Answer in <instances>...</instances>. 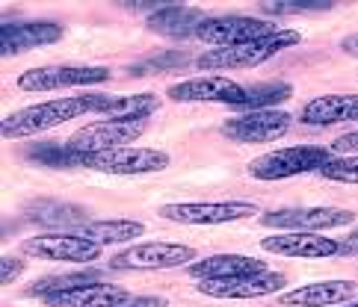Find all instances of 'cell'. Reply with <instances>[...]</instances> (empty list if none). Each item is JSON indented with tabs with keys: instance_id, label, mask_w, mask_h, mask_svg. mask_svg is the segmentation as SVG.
<instances>
[{
	"instance_id": "6da1fadb",
	"label": "cell",
	"mask_w": 358,
	"mask_h": 307,
	"mask_svg": "<svg viewBox=\"0 0 358 307\" xmlns=\"http://www.w3.org/2000/svg\"><path fill=\"white\" fill-rule=\"evenodd\" d=\"M110 95H71V98H57L45 100V104L24 107L18 112H12L0 124V136L3 139H24L45 133L50 127H59L71 119H80L86 112H101V107L107 104Z\"/></svg>"
},
{
	"instance_id": "7a4b0ae2",
	"label": "cell",
	"mask_w": 358,
	"mask_h": 307,
	"mask_svg": "<svg viewBox=\"0 0 358 307\" xmlns=\"http://www.w3.org/2000/svg\"><path fill=\"white\" fill-rule=\"evenodd\" d=\"M302 36L296 30H278L273 36L261 38L252 45H237V47H210L208 54L196 59V68L201 71H234V68H255L261 62L273 59L278 50L299 45Z\"/></svg>"
},
{
	"instance_id": "3957f363",
	"label": "cell",
	"mask_w": 358,
	"mask_h": 307,
	"mask_svg": "<svg viewBox=\"0 0 358 307\" xmlns=\"http://www.w3.org/2000/svg\"><path fill=\"white\" fill-rule=\"evenodd\" d=\"M331 160V151L323 145H290L270 151L264 157H255L249 163V177L255 181H285V177H296L305 172H320Z\"/></svg>"
},
{
	"instance_id": "277c9868",
	"label": "cell",
	"mask_w": 358,
	"mask_h": 307,
	"mask_svg": "<svg viewBox=\"0 0 358 307\" xmlns=\"http://www.w3.org/2000/svg\"><path fill=\"white\" fill-rule=\"evenodd\" d=\"M113 77L104 66H42L18 74L21 92H57V89H74V86H98Z\"/></svg>"
},
{
	"instance_id": "5b68a950",
	"label": "cell",
	"mask_w": 358,
	"mask_h": 307,
	"mask_svg": "<svg viewBox=\"0 0 358 307\" xmlns=\"http://www.w3.org/2000/svg\"><path fill=\"white\" fill-rule=\"evenodd\" d=\"M160 219L175 225H225L258 216L261 210L246 201H193V204H163Z\"/></svg>"
},
{
	"instance_id": "8992f818",
	"label": "cell",
	"mask_w": 358,
	"mask_h": 307,
	"mask_svg": "<svg viewBox=\"0 0 358 307\" xmlns=\"http://www.w3.org/2000/svg\"><path fill=\"white\" fill-rule=\"evenodd\" d=\"M352 222L355 213L343 207H285L261 216V225L281 227L287 234H320L331 227H347Z\"/></svg>"
},
{
	"instance_id": "52a82bcc",
	"label": "cell",
	"mask_w": 358,
	"mask_h": 307,
	"mask_svg": "<svg viewBox=\"0 0 358 307\" xmlns=\"http://www.w3.org/2000/svg\"><path fill=\"white\" fill-rule=\"evenodd\" d=\"M278 33V27L270 18H252V15H225V18H204L196 38L208 42L213 47H237L252 45L261 38Z\"/></svg>"
},
{
	"instance_id": "ba28073f",
	"label": "cell",
	"mask_w": 358,
	"mask_h": 307,
	"mask_svg": "<svg viewBox=\"0 0 358 307\" xmlns=\"http://www.w3.org/2000/svg\"><path fill=\"white\" fill-rule=\"evenodd\" d=\"M80 165L92 172H104V174H148V172H163L169 165V154L155 151V148L127 145V148L83 154Z\"/></svg>"
},
{
	"instance_id": "9c48e42d",
	"label": "cell",
	"mask_w": 358,
	"mask_h": 307,
	"mask_svg": "<svg viewBox=\"0 0 358 307\" xmlns=\"http://www.w3.org/2000/svg\"><path fill=\"white\" fill-rule=\"evenodd\" d=\"M293 127V115L281 112V110H258V112H243L234 115L222 124V136L231 142L243 145H264V142H275Z\"/></svg>"
},
{
	"instance_id": "30bf717a",
	"label": "cell",
	"mask_w": 358,
	"mask_h": 307,
	"mask_svg": "<svg viewBox=\"0 0 358 307\" xmlns=\"http://www.w3.org/2000/svg\"><path fill=\"white\" fill-rule=\"evenodd\" d=\"M98 242L86 239L80 234H42L21 242V251L36 260H54V263H92L101 257Z\"/></svg>"
},
{
	"instance_id": "8fae6325",
	"label": "cell",
	"mask_w": 358,
	"mask_h": 307,
	"mask_svg": "<svg viewBox=\"0 0 358 307\" xmlns=\"http://www.w3.org/2000/svg\"><path fill=\"white\" fill-rule=\"evenodd\" d=\"M148 121H113L101 119L74 130L69 145L80 154H98V151H113V148H127L145 133Z\"/></svg>"
},
{
	"instance_id": "7c38bea8",
	"label": "cell",
	"mask_w": 358,
	"mask_h": 307,
	"mask_svg": "<svg viewBox=\"0 0 358 307\" xmlns=\"http://www.w3.org/2000/svg\"><path fill=\"white\" fill-rule=\"evenodd\" d=\"M196 263V248L181 242H139L110 260L113 269H178Z\"/></svg>"
},
{
	"instance_id": "4fadbf2b",
	"label": "cell",
	"mask_w": 358,
	"mask_h": 307,
	"mask_svg": "<svg viewBox=\"0 0 358 307\" xmlns=\"http://www.w3.org/2000/svg\"><path fill=\"white\" fill-rule=\"evenodd\" d=\"M243 92H246V89L240 83H234L231 77L208 74V77H193V80L175 83L166 95L172 100H178V104H228V107H237Z\"/></svg>"
},
{
	"instance_id": "5bb4252c",
	"label": "cell",
	"mask_w": 358,
	"mask_h": 307,
	"mask_svg": "<svg viewBox=\"0 0 358 307\" xmlns=\"http://www.w3.org/2000/svg\"><path fill=\"white\" fill-rule=\"evenodd\" d=\"M287 278L281 272H261V275H246V278H228V280H201L196 287L201 296L208 299H234V301H246V299H264L273 292L285 290Z\"/></svg>"
},
{
	"instance_id": "9a60e30c",
	"label": "cell",
	"mask_w": 358,
	"mask_h": 307,
	"mask_svg": "<svg viewBox=\"0 0 358 307\" xmlns=\"http://www.w3.org/2000/svg\"><path fill=\"white\" fill-rule=\"evenodd\" d=\"M62 38V24L57 21H9L0 27V54L3 57H15L24 50L33 47H45L54 45Z\"/></svg>"
},
{
	"instance_id": "2e32d148",
	"label": "cell",
	"mask_w": 358,
	"mask_h": 307,
	"mask_svg": "<svg viewBox=\"0 0 358 307\" xmlns=\"http://www.w3.org/2000/svg\"><path fill=\"white\" fill-rule=\"evenodd\" d=\"M358 299L355 280H317V284H305L285 292L278 299L281 307H338Z\"/></svg>"
},
{
	"instance_id": "e0dca14e",
	"label": "cell",
	"mask_w": 358,
	"mask_h": 307,
	"mask_svg": "<svg viewBox=\"0 0 358 307\" xmlns=\"http://www.w3.org/2000/svg\"><path fill=\"white\" fill-rule=\"evenodd\" d=\"M261 248L281 257H299V260H323L341 254V242L320 234H281V237H264Z\"/></svg>"
},
{
	"instance_id": "ac0fdd59",
	"label": "cell",
	"mask_w": 358,
	"mask_h": 307,
	"mask_svg": "<svg viewBox=\"0 0 358 307\" xmlns=\"http://www.w3.org/2000/svg\"><path fill=\"white\" fill-rule=\"evenodd\" d=\"M187 272L196 280H228V278H246L270 272L266 260L249 257V254H210L204 260H196L187 266Z\"/></svg>"
},
{
	"instance_id": "d6986e66",
	"label": "cell",
	"mask_w": 358,
	"mask_h": 307,
	"mask_svg": "<svg viewBox=\"0 0 358 307\" xmlns=\"http://www.w3.org/2000/svg\"><path fill=\"white\" fill-rule=\"evenodd\" d=\"M131 292L119 284H86L62 292H50L45 296V307H116L122 304Z\"/></svg>"
},
{
	"instance_id": "ffe728a7",
	"label": "cell",
	"mask_w": 358,
	"mask_h": 307,
	"mask_svg": "<svg viewBox=\"0 0 358 307\" xmlns=\"http://www.w3.org/2000/svg\"><path fill=\"white\" fill-rule=\"evenodd\" d=\"M299 119L314 127L358 121V95H320L302 107Z\"/></svg>"
},
{
	"instance_id": "44dd1931",
	"label": "cell",
	"mask_w": 358,
	"mask_h": 307,
	"mask_svg": "<svg viewBox=\"0 0 358 307\" xmlns=\"http://www.w3.org/2000/svg\"><path fill=\"white\" fill-rule=\"evenodd\" d=\"M201 24H204V12L196 6H160L155 15H148L145 27L157 36L184 38V36H196Z\"/></svg>"
},
{
	"instance_id": "7402d4cb",
	"label": "cell",
	"mask_w": 358,
	"mask_h": 307,
	"mask_svg": "<svg viewBox=\"0 0 358 307\" xmlns=\"http://www.w3.org/2000/svg\"><path fill=\"white\" fill-rule=\"evenodd\" d=\"M157 107H160V98L155 92L110 95L98 115L101 119H113V121H145L151 112H157Z\"/></svg>"
},
{
	"instance_id": "603a6c76",
	"label": "cell",
	"mask_w": 358,
	"mask_h": 307,
	"mask_svg": "<svg viewBox=\"0 0 358 307\" xmlns=\"http://www.w3.org/2000/svg\"><path fill=\"white\" fill-rule=\"evenodd\" d=\"M78 234L98 242V246H113V242H131L136 237L145 234L143 222H131V219H104V222H83L78 227Z\"/></svg>"
},
{
	"instance_id": "cb8c5ba5",
	"label": "cell",
	"mask_w": 358,
	"mask_h": 307,
	"mask_svg": "<svg viewBox=\"0 0 358 307\" xmlns=\"http://www.w3.org/2000/svg\"><path fill=\"white\" fill-rule=\"evenodd\" d=\"M27 219L42 227H74L83 225V210L62 201H36L27 207Z\"/></svg>"
},
{
	"instance_id": "d4e9b609",
	"label": "cell",
	"mask_w": 358,
	"mask_h": 307,
	"mask_svg": "<svg viewBox=\"0 0 358 307\" xmlns=\"http://www.w3.org/2000/svg\"><path fill=\"white\" fill-rule=\"evenodd\" d=\"M293 95V86L290 83H261V86H252L243 92L240 98V110L246 112H258V110H273L281 100H287Z\"/></svg>"
},
{
	"instance_id": "484cf974",
	"label": "cell",
	"mask_w": 358,
	"mask_h": 307,
	"mask_svg": "<svg viewBox=\"0 0 358 307\" xmlns=\"http://www.w3.org/2000/svg\"><path fill=\"white\" fill-rule=\"evenodd\" d=\"M86 284H101V272H95V269H83V272H71V275L39 278L27 292L30 296L45 299V296H50V292H62V290H74V287H86Z\"/></svg>"
},
{
	"instance_id": "4316f807",
	"label": "cell",
	"mask_w": 358,
	"mask_h": 307,
	"mask_svg": "<svg viewBox=\"0 0 358 307\" xmlns=\"http://www.w3.org/2000/svg\"><path fill=\"white\" fill-rule=\"evenodd\" d=\"M30 160L39 165H54V169H69V165H80L83 154L74 151L69 142H48L30 151Z\"/></svg>"
},
{
	"instance_id": "83f0119b",
	"label": "cell",
	"mask_w": 358,
	"mask_h": 307,
	"mask_svg": "<svg viewBox=\"0 0 358 307\" xmlns=\"http://www.w3.org/2000/svg\"><path fill=\"white\" fill-rule=\"evenodd\" d=\"M320 174L335 184H358V157H331Z\"/></svg>"
},
{
	"instance_id": "f1b7e54d",
	"label": "cell",
	"mask_w": 358,
	"mask_h": 307,
	"mask_svg": "<svg viewBox=\"0 0 358 307\" xmlns=\"http://www.w3.org/2000/svg\"><path fill=\"white\" fill-rule=\"evenodd\" d=\"M187 57L184 54H160V57H151V59H143V62H136V66L131 68V74H160V71H172L178 68L184 62Z\"/></svg>"
},
{
	"instance_id": "f546056e",
	"label": "cell",
	"mask_w": 358,
	"mask_h": 307,
	"mask_svg": "<svg viewBox=\"0 0 358 307\" xmlns=\"http://www.w3.org/2000/svg\"><path fill=\"white\" fill-rule=\"evenodd\" d=\"M329 151H331V154H338V157H358V130L338 136L335 142L329 145Z\"/></svg>"
},
{
	"instance_id": "4dcf8cb0",
	"label": "cell",
	"mask_w": 358,
	"mask_h": 307,
	"mask_svg": "<svg viewBox=\"0 0 358 307\" xmlns=\"http://www.w3.org/2000/svg\"><path fill=\"white\" fill-rule=\"evenodd\" d=\"M24 272V260L18 257H3L0 260V284L9 287V284H15V278Z\"/></svg>"
},
{
	"instance_id": "1f68e13d",
	"label": "cell",
	"mask_w": 358,
	"mask_h": 307,
	"mask_svg": "<svg viewBox=\"0 0 358 307\" xmlns=\"http://www.w3.org/2000/svg\"><path fill=\"white\" fill-rule=\"evenodd\" d=\"M308 9H320L314 3H261V12L266 15H290V12H308Z\"/></svg>"
},
{
	"instance_id": "d6a6232c",
	"label": "cell",
	"mask_w": 358,
	"mask_h": 307,
	"mask_svg": "<svg viewBox=\"0 0 358 307\" xmlns=\"http://www.w3.org/2000/svg\"><path fill=\"white\" fill-rule=\"evenodd\" d=\"M116 307H169V301H166L163 296H127Z\"/></svg>"
},
{
	"instance_id": "836d02e7",
	"label": "cell",
	"mask_w": 358,
	"mask_h": 307,
	"mask_svg": "<svg viewBox=\"0 0 358 307\" xmlns=\"http://www.w3.org/2000/svg\"><path fill=\"white\" fill-rule=\"evenodd\" d=\"M341 50H343L347 57H358V33H352V36L343 38V42H341Z\"/></svg>"
},
{
	"instance_id": "e575fe53",
	"label": "cell",
	"mask_w": 358,
	"mask_h": 307,
	"mask_svg": "<svg viewBox=\"0 0 358 307\" xmlns=\"http://www.w3.org/2000/svg\"><path fill=\"white\" fill-rule=\"evenodd\" d=\"M341 307H358V299H355V301H347V304H341Z\"/></svg>"
},
{
	"instance_id": "d590c367",
	"label": "cell",
	"mask_w": 358,
	"mask_h": 307,
	"mask_svg": "<svg viewBox=\"0 0 358 307\" xmlns=\"http://www.w3.org/2000/svg\"><path fill=\"white\" fill-rule=\"evenodd\" d=\"M352 242H358V230H355V234H352Z\"/></svg>"
}]
</instances>
